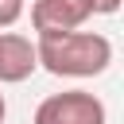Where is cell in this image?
<instances>
[{"label":"cell","instance_id":"obj_5","mask_svg":"<svg viewBox=\"0 0 124 124\" xmlns=\"http://www.w3.org/2000/svg\"><path fill=\"white\" fill-rule=\"evenodd\" d=\"M23 16V0H0V27H12Z\"/></svg>","mask_w":124,"mask_h":124},{"label":"cell","instance_id":"obj_6","mask_svg":"<svg viewBox=\"0 0 124 124\" xmlns=\"http://www.w3.org/2000/svg\"><path fill=\"white\" fill-rule=\"evenodd\" d=\"M89 4H93V12H97V16H112V12L120 8V0H89Z\"/></svg>","mask_w":124,"mask_h":124},{"label":"cell","instance_id":"obj_2","mask_svg":"<svg viewBox=\"0 0 124 124\" xmlns=\"http://www.w3.org/2000/svg\"><path fill=\"white\" fill-rule=\"evenodd\" d=\"M35 124H105V105L85 89L54 93L35 108Z\"/></svg>","mask_w":124,"mask_h":124},{"label":"cell","instance_id":"obj_4","mask_svg":"<svg viewBox=\"0 0 124 124\" xmlns=\"http://www.w3.org/2000/svg\"><path fill=\"white\" fill-rule=\"evenodd\" d=\"M35 66H39V58H35L31 39H23V35H16V31H4V35H0V81L16 85V81L31 78Z\"/></svg>","mask_w":124,"mask_h":124},{"label":"cell","instance_id":"obj_3","mask_svg":"<svg viewBox=\"0 0 124 124\" xmlns=\"http://www.w3.org/2000/svg\"><path fill=\"white\" fill-rule=\"evenodd\" d=\"M89 16H93L89 0H35L31 27L39 35H62V31H78Z\"/></svg>","mask_w":124,"mask_h":124},{"label":"cell","instance_id":"obj_1","mask_svg":"<svg viewBox=\"0 0 124 124\" xmlns=\"http://www.w3.org/2000/svg\"><path fill=\"white\" fill-rule=\"evenodd\" d=\"M35 58L54 78H93L105 74L112 62V43L97 31H62V35H39Z\"/></svg>","mask_w":124,"mask_h":124},{"label":"cell","instance_id":"obj_7","mask_svg":"<svg viewBox=\"0 0 124 124\" xmlns=\"http://www.w3.org/2000/svg\"><path fill=\"white\" fill-rule=\"evenodd\" d=\"M4 112H8V105H4V93H0V124H4Z\"/></svg>","mask_w":124,"mask_h":124}]
</instances>
